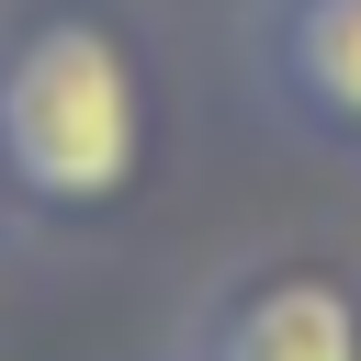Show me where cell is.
<instances>
[{
    "instance_id": "cell-1",
    "label": "cell",
    "mask_w": 361,
    "mask_h": 361,
    "mask_svg": "<svg viewBox=\"0 0 361 361\" xmlns=\"http://www.w3.org/2000/svg\"><path fill=\"white\" fill-rule=\"evenodd\" d=\"M169 147L158 23L135 0H0V192L34 237H102Z\"/></svg>"
},
{
    "instance_id": "cell-2",
    "label": "cell",
    "mask_w": 361,
    "mask_h": 361,
    "mask_svg": "<svg viewBox=\"0 0 361 361\" xmlns=\"http://www.w3.org/2000/svg\"><path fill=\"white\" fill-rule=\"evenodd\" d=\"M169 361H361V282L338 259H237L169 338Z\"/></svg>"
},
{
    "instance_id": "cell-3",
    "label": "cell",
    "mask_w": 361,
    "mask_h": 361,
    "mask_svg": "<svg viewBox=\"0 0 361 361\" xmlns=\"http://www.w3.org/2000/svg\"><path fill=\"white\" fill-rule=\"evenodd\" d=\"M248 90L282 135L361 158V0H259L248 11Z\"/></svg>"
},
{
    "instance_id": "cell-4",
    "label": "cell",
    "mask_w": 361,
    "mask_h": 361,
    "mask_svg": "<svg viewBox=\"0 0 361 361\" xmlns=\"http://www.w3.org/2000/svg\"><path fill=\"white\" fill-rule=\"evenodd\" d=\"M11 237H23V214H11V192H0V259H11Z\"/></svg>"
}]
</instances>
